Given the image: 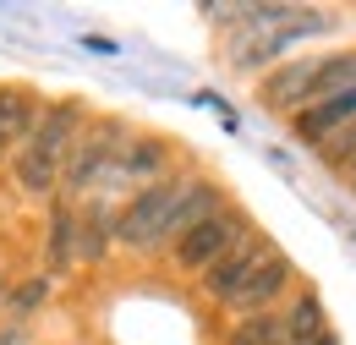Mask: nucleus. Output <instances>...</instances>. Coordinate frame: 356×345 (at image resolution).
I'll return each mask as SVG.
<instances>
[{
  "instance_id": "nucleus-5",
  "label": "nucleus",
  "mask_w": 356,
  "mask_h": 345,
  "mask_svg": "<svg viewBox=\"0 0 356 345\" xmlns=\"http://www.w3.org/2000/svg\"><path fill=\"white\" fill-rule=\"evenodd\" d=\"M268 258H274V247H268L264 236H247L236 252H225V258L214 263L209 274H203V291H209L214 302L230 307V302H236V291H241V285H247V280H252V274H258Z\"/></svg>"
},
{
  "instance_id": "nucleus-3",
  "label": "nucleus",
  "mask_w": 356,
  "mask_h": 345,
  "mask_svg": "<svg viewBox=\"0 0 356 345\" xmlns=\"http://www.w3.org/2000/svg\"><path fill=\"white\" fill-rule=\"evenodd\" d=\"M181 186H186V175H165V181H154V186H143L127 198V209L115 214V241L121 247H132V252H148L154 247V236H159V225L165 214L176 209Z\"/></svg>"
},
{
  "instance_id": "nucleus-7",
  "label": "nucleus",
  "mask_w": 356,
  "mask_h": 345,
  "mask_svg": "<svg viewBox=\"0 0 356 345\" xmlns=\"http://www.w3.org/2000/svg\"><path fill=\"white\" fill-rule=\"evenodd\" d=\"M165 143L159 137H132L127 148H121V159H115V170L104 175V186H154V181H165Z\"/></svg>"
},
{
  "instance_id": "nucleus-13",
  "label": "nucleus",
  "mask_w": 356,
  "mask_h": 345,
  "mask_svg": "<svg viewBox=\"0 0 356 345\" xmlns=\"http://www.w3.org/2000/svg\"><path fill=\"white\" fill-rule=\"evenodd\" d=\"M44 252H49V268L60 274V268H72V258H77V209H55L49 214V241H44Z\"/></svg>"
},
{
  "instance_id": "nucleus-10",
  "label": "nucleus",
  "mask_w": 356,
  "mask_h": 345,
  "mask_svg": "<svg viewBox=\"0 0 356 345\" xmlns=\"http://www.w3.org/2000/svg\"><path fill=\"white\" fill-rule=\"evenodd\" d=\"M39 99L28 93V88H0V131H6V143L11 148H22L28 137H33V127H39Z\"/></svg>"
},
{
  "instance_id": "nucleus-20",
  "label": "nucleus",
  "mask_w": 356,
  "mask_h": 345,
  "mask_svg": "<svg viewBox=\"0 0 356 345\" xmlns=\"http://www.w3.org/2000/svg\"><path fill=\"white\" fill-rule=\"evenodd\" d=\"M318 345H340V340H334V335H323V340H318Z\"/></svg>"
},
{
  "instance_id": "nucleus-18",
  "label": "nucleus",
  "mask_w": 356,
  "mask_h": 345,
  "mask_svg": "<svg viewBox=\"0 0 356 345\" xmlns=\"http://www.w3.org/2000/svg\"><path fill=\"white\" fill-rule=\"evenodd\" d=\"M0 345H28V329H17V323H11V329H0Z\"/></svg>"
},
{
  "instance_id": "nucleus-4",
  "label": "nucleus",
  "mask_w": 356,
  "mask_h": 345,
  "mask_svg": "<svg viewBox=\"0 0 356 345\" xmlns=\"http://www.w3.org/2000/svg\"><path fill=\"white\" fill-rule=\"evenodd\" d=\"M247 236H252V230H247V219L236 214V209H220V214H209L203 225H192L170 252H176V263L186 268V274H209V268H214L225 252H236Z\"/></svg>"
},
{
  "instance_id": "nucleus-12",
  "label": "nucleus",
  "mask_w": 356,
  "mask_h": 345,
  "mask_svg": "<svg viewBox=\"0 0 356 345\" xmlns=\"http://www.w3.org/2000/svg\"><path fill=\"white\" fill-rule=\"evenodd\" d=\"M115 247V214L104 209V203H93V209H83L77 214V258L99 263L104 252Z\"/></svg>"
},
{
  "instance_id": "nucleus-9",
  "label": "nucleus",
  "mask_w": 356,
  "mask_h": 345,
  "mask_svg": "<svg viewBox=\"0 0 356 345\" xmlns=\"http://www.w3.org/2000/svg\"><path fill=\"white\" fill-rule=\"evenodd\" d=\"M291 280H296V274H291V263L274 252V258H268L264 268H258V274H252V280L236 291V302H230V307H236L241 318H247V312H274V302L291 291Z\"/></svg>"
},
{
  "instance_id": "nucleus-8",
  "label": "nucleus",
  "mask_w": 356,
  "mask_h": 345,
  "mask_svg": "<svg viewBox=\"0 0 356 345\" xmlns=\"http://www.w3.org/2000/svg\"><path fill=\"white\" fill-rule=\"evenodd\" d=\"M351 121H356V88H346V93H334V99H318V104H307V110L296 115V137L323 148L334 131H346Z\"/></svg>"
},
{
  "instance_id": "nucleus-16",
  "label": "nucleus",
  "mask_w": 356,
  "mask_h": 345,
  "mask_svg": "<svg viewBox=\"0 0 356 345\" xmlns=\"http://www.w3.org/2000/svg\"><path fill=\"white\" fill-rule=\"evenodd\" d=\"M323 165H329V170L356 175V121H351L346 131H334V137L323 143Z\"/></svg>"
},
{
  "instance_id": "nucleus-11",
  "label": "nucleus",
  "mask_w": 356,
  "mask_h": 345,
  "mask_svg": "<svg viewBox=\"0 0 356 345\" xmlns=\"http://www.w3.org/2000/svg\"><path fill=\"white\" fill-rule=\"evenodd\" d=\"M280 323H285V345H318L329 335V329H323V323H329V318H323V302H318L312 291H302L296 302L285 307Z\"/></svg>"
},
{
  "instance_id": "nucleus-1",
  "label": "nucleus",
  "mask_w": 356,
  "mask_h": 345,
  "mask_svg": "<svg viewBox=\"0 0 356 345\" xmlns=\"http://www.w3.org/2000/svg\"><path fill=\"white\" fill-rule=\"evenodd\" d=\"M83 127H88V115H83L77 99L44 104V115H39L33 137L17 148V186H22L28 198H49V192H60V170H66V159H72V148H77Z\"/></svg>"
},
{
  "instance_id": "nucleus-2",
  "label": "nucleus",
  "mask_w": 356,
  "mask_h": 345,
  "mask_svg": "<svg viewBox=\"0 0 356 345\" xmlns=\"http://www.w3.org/2000/svg\"><path fill=\"white\" fill-rule=\"evenodd\" d=\"M127 143H132V137H127V121H115V115L83 127L72 159H66V170H60V198H83L93 186H104V175L115 170V159H121Z\"/></svg>"
},
{
  "instance_id": "nucleus-17",
  "label": "nucleus",
  "mask_w": 356,
  "mask_h": 345,
  "mask_svg": "<svg viewBox=\"0 0 356 345\" xmlns=\"http://www.w3.org/2000/svg\"><path fill=\"white\" fill-rule=\"evenodd\" d=\"M39 296H44V280H39V285H22L11 302H17V307H39Z\"/></svg>"
},
{
  "instance_id": "nucleus-6",
  "label": "nucleus",
  "mask_w": 356,
  "mask_h": 345,
  "mask_svg": "<svg viewBox=\"0 0 356 345\" xmlns=\"http://www.w3.org/2000/svg\"><path fill=\"white\" fill-rule=\"evenodd\" d=\"M318 66H323V55H307V61H291V66L268 72L264 77V104L296 110V115H302L312 99H318Z\"/></svg>"
},
{
  "instance_id": "nucleus-19",
  "label": "nucleus",
  "mask_w": 356,
  "mask_h": 345,
  "mask_svg": "<svg viewBox=\"0 0 356 345\" xmlns=\"http://www.w3.org/2000/svg\"><path fill=\"white\" fill-rule=\"evenodd\" d=\"M6 148H11V143H6V131H0V159H6Z\"/></svg>"
},
{
  "instance_id": "nucleus-15",
  "label": "nucleus",
  "mask_w": 356,
  "mask_h": 345,
  "mask_svg": "<svg viewBox=\"0 0 356 345\" xmlns=\"http://www.w3.org/2000/svg\"><path fill=\"white\" fill-rule=\"evenodd\" d=\"M356 88V49L346 55H323V66H318V99H334V93H346ZM312 99V104H318Z\"/></svg>"
},
{
  "instance_id": "nucleus-14",
  "label": "nucleus",
  "mask_w": 356,
  "mask_h": 345,
  "mask_svg": "<svg viewBox=\"0 0 356 345\" xmlns=\"http://www.w3.org/2000/svg\"><path fill=\"white\" fill-rule=\"evenodd\" d=\"M225 345H285V323L280 312H247L241 323H230Z\"/></svg>"
}]
</instances>
